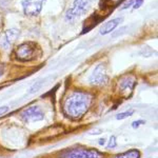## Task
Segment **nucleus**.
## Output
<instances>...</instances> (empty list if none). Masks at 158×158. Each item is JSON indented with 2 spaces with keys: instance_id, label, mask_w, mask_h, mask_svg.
<instances>
[{
  "instance_id": "9d476101",
  "label": "nucleus",
  "mask_w": 158,
  "mask_h": 158,
  "mask_svg": "<svg viewBox=\"0 0 158 158\" xmlns=\"http://www.w3.org/2000/svg\"><path fill=\"white\" fill-rule=\"evenodd\" d=\"M134 85H135L134 78H124L120 82V88L122 91L128 90V89H133Z\"/></svg>"
},
{
  "instance_id": "dca6fc26",
  "label": "nucleus",
  "mask_w": 158,
  "mask_h": 158,
  "mask_svg": "<svg viewBox=\"0 0 158 158\" xmlns=\"http://www.w3.org/2000/svg\"><path fill=\"white\" fill-rule=\"evenodd\" d=\"M7 111H9V106H0V116L3 115L4 113H6Z\"/></svg>"
},
{
  "instance_id": "0eeeda50",
  "label": "nucleus",
  "mask_w": 158,
  "mask_h": 158,
  "mask_svg": "<svg viewBox=\"0 0 158 158\" xmlns=\"http://www.w3.org/2000/svg\"><path fill=\"white\" fill-rule=\"evenodd\" d=\"M19 32L16 29H10L6 32H4V34L0 38V45H1L2 49L9 50L13 45V43L16 41Z\"/></svg>"
},
{
  "instance_id": "9b49d317",
  "label": "nucleus",
  "mask_w": 158,
  "mask_h": 158,
  "mask_svg": "<svg viewBox=\"0 0 158 158\" xmlns=\"http://www.w3.org/2000/svg\"><path fill=\"white\" fill-rule=\"evenodd\" d=\"M116 158H140V153L137 150H131L121 155H118Z\"/></svg>"
},
{
  "instance_id": "4468645a",
  "label": "nucleus",
  "mask_w": 158,
  "mask_h": 158,
  "mask_svg": "<svg viewBox=\"0 0 158 158\" xmlns=\"http://www.w3.org/2000/svg\"><path fill=\"white\" fill-rule=\"evenodd\" d=\"M41 85V82H38L36 83V85H34L32 86V88L30 89V91H29V93H34V92H36L39 90V86Z\"/></svg>"
},
{
  "instance_id": "ddd939ff",
  "label": "nucleus",
  "mask_w": 158,
  "mask_h": 158,
  "mask_svg": "<svg viewBox=\"0 0 158 158\" xmlns=\"http://www.w3.org/2000/svg\"><path fill=\"white\" fill-rule=\"evenodd\" d=\"M116 144H117V142H116V137H115V136H112L111 138H110L108 148H109V149H113V148H115V147H116Z\"/></svg>"
},
{
  "instance_id": "f03ea898",
  "label": "nucleus",
  "mask_w": 158,
  "mask_h": 158,
  "mask_svg": "<svg viewBox=\"0 0 158 158\" xmlns=\"http://www.w3.org/2000/svg\"><path fill=\"white\" fill-rule=\"evenodd\" d=\"M92 0H75L71 9H69L65 15L68 21H75L76 19L85 15L90 10Z\"/></svg>"
},
{
  "instance_id": "6ab92c4d",
  "label": "nucleus",
  "mask_w": 158,
  "mask_h": 158,
  "mask_svg": "<svg viewBox=\"0 0 158 158\" xmlns=\"http://www.w3.org/2000/svg\"><path fill=\"white\" fill-rule=\"evenodd\" d=\"M4 72V68H3V65L2 64H0V77L2 76V74H3Z\"/></svg>"
},
{
  "instance_id": "a211bd4d",
  "label": "nucleus",
  "mask_w": 158,
  "mask_h": 158,
  "mask_svg": "<svg viewBox=\"0 0 158 158\" xmlns=\"http://www.w3.org/2000/svg\"><path fill=\"white\" fill-rule=\"evenodd\" d=\"M143 0H135V3H134V9H138V7L141 6Z\"/></svg>"
},
{
  "instance_id": "7ed1b4c3",
  "label": "nucleus",
  "mask_w": 158,
  "mask_h": 158,
  "mask_svg": "<svg viewBox=\"0 0 158 158\" xmlns=\"http://www.w3.org/2000/svg\"><path fill=\"white\" fill-rule=\"evenodd\" d=\"M38 47L35 42H24L16 49V56L21 61H31L36 59Z\"/></svg>"
},
{
  "instance_id": "f257e3e1",
  "label": "nucleus",
  "mask_w": 158,
  "mask_h": 158,
  "mask_svg": "<svg viewBox=\"0 0 158 158\" xmlns=\"http://www.w3.org/2000/svg\"><path fill=\"white\" fill-rule=\"evenodd\" d=\"M92 102V96L83 92H75L65 100L63 112L69 118L77 120L88 112Z\"/></svg>"
},
{
  "instance_id": "aec40b11",
  "label": "nucleus",
  "mask_w": 158,
  "mask_h": 158,
  "mask_svg": "<svg viewBox=\"0 0 158 158\" xmlns=\"http://www.w3.org/2000/svg\"><path fill=\"white\" fill-rule=\"evenodd\" d=\"M104 142H106V139H104V138L99 140V144H100V146H102V144H104Z\"/></svg>"
},
{
  "instance_id": "20e7f679",
  "label": "nucleus",
  "mask_w": 158,
  "mask_h": 158,
  "mask_svg": "<svg viewBox=\"0 0 158 158\" xmlns=\"http://www.w3.org/2000/svg\"><path fill=\"white\" fill-rule=\"evenodd\" d=\"M109 80L108 73L104 68L103 64H99L95 68V70L93 71L91 77H90V83L93 85H104Z\"/></svg>"
},
{
  "instance_id": "f8f14e48",
  "label": "nucleus",
  "mask_w": 158,
  "mask_h": 158,
  "mask_svg": "<svg viewBox=\"0 0 158 158\" xmlns=\"http://www.w3.org/2000/svg\"><path fill=\"white\" fill-rule=\"evenodd\" d=\"M134 113V111H126V112H122L120 114H117L116 116V119H118V120H122V119L124 118H128V117L132 116Z\"/></svg>"
},
{
  "instance_id": "6e6552de",
  "label": "nucleus",
  "mask_w": 158,
  "mask_h": 158,
  "mask_svg": "<svg viewBox=\"0 0 158 158\" xmlns=\"http://www.w3.org/2000/svg\"><path fill=\"white\" fill-rule=\"evenodd\" d=\"M100 153L96 150H79L72 153L69 158H100Z\"/></svg>"
},
{
  "instance_id": "1a4fd4ad",
  "label": "nucleus",
  "mask_w": 158,
  "mask_h": 158,
  "mask_svg": "<svg viewBox=\"0 0 158 158\" xmlns=\"http://www.w3.org/2000/svg\"><path fill=\"white\" fill-rule=\"evenodd\" d=\"M121 21H122L121 18H115V19H112V20H110V21L106 22V23L101 27L100 34L106 35V34H109V33H111L112 31H114L119 24H120Z\"/></svg>"
},
{
  "instance_id": "39448f33",
  "label": "nucleus",
  "mask_w": 158,
  "mask_h": 158,
  "mask_svg": "<svg viewBox=\"0 0 158 158\" xmlns=\"http://www.w3.org/2000/svg\"><path fill=\"white\" fill-rule=\"evenodd\" d=\"M47 0H22L23 12L27 16H37Z\"/></svg>"
},
{
  "instance_id": "f3484780",
  "label": "nucleus",
  "mask_w": 158,
  "mask_h": 158,
  "mask_svg": "<svg viewBox=\"0 0 158 158\" xmlns=\"http://www.w3.org/2000/svg\"><path fill=\"white\" fill-rule=\"evenodd\" d=\"M133 2H134V0H129V1L126 2V4H123V6H121V9H127V7L131 6L132 4H133Z\"/></svg>"
},
{
  "instance_id": "2eb2a0df",
  "label": "nucleus",
  "mask_w": 158,
  "mask_h": 158,
  "mask_svg": "<svg viewBox=\"0 0 158 158\" xmlns=\"http://www.w3.org/2000/svg\"><path fill=\"white\" fill-rule=\"evenodd\" d=\"M144 122H146L144 120H136V121H134L133 123H132V127H133L134 129H136V128H138L140 124H143Z\"/></svg>"
},
{
  "instance_id": "423d86ee",
  "label": "nucleus",
  "mask_w": 158,
  "mask_h": 158,
  "mask_svg": "<svg viewBox=\"0 0 158 158\" xmlns=\"http://www.w3.org/2000/svg\"><path fill=\"white\" fill-rule=\"evenodd\" d=\"M21 118L24 122L29 121H40L44 118V114H43L42 110L38 106H33L24 110L21 113Z\"/></svg>"
}]
</instances>
